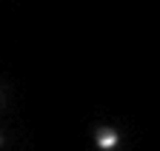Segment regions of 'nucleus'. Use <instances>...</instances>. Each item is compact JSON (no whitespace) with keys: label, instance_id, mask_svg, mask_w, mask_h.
<instances>
[{"label":"nucleus","instance_id":"2","mask_svg":"<svg viewBox=\"0 0 160 151\" xmlns=\"http://www.w3.org/2000/svg\"><path fill=\"white\" fill-rule=\"evenodd\" d=\"M0 145H3V137H0Z\"/></svg>","mask_w":160,"mask_h":151},{"label":"nucleus","instance_id":"1","mask_svg":"<svg viewBox=\"0 0 160 151\" xmlns=\"http://www.w3.org/2000/svg\"><path fill=\"white\" fill-rule=\"evenodd\" d=\"M94 145H97L100 151H114V148L120 145L117 128H112V125H100V128L94 131Z\"/></svg>","mask_w":160,"mask_h":151}]
</instances>
